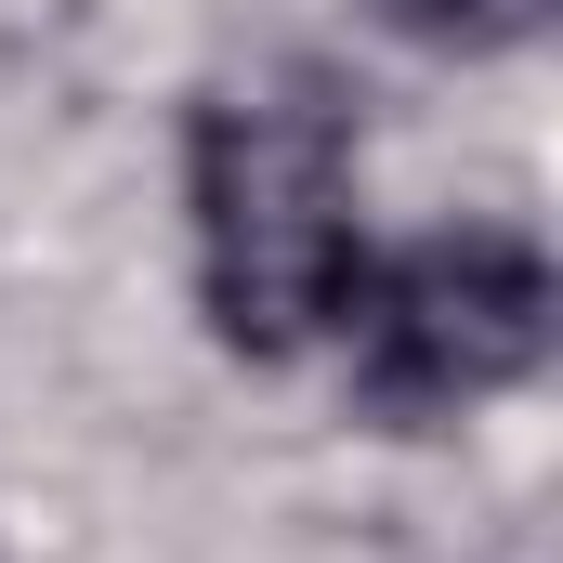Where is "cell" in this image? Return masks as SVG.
Returning a JSON list of instances; mask_svg holds the SVG:
<instances>
[{
	"instance_id": "obj_2",
	"label": "cell",
	"mask_w": 563,
	"mask_h": 563,
	"mask_svg": "<svg viewBox=\"0 0 563 563\" xmlns=\"http://www.w3.org/2000/svg\"><path fill=\"white\" fill-rule=\"evenodd\" d=\"M341 341H354L367 407H394V420L472 407V394H498V380H525V367L551 354V263H538V236H511V223L420 236V250H394V263L354 276Z\"/></svg>"
},
{
	"instance_id": "obj_3",
	"label": "cell",
	"mask_w": 563,
	"mask_h": 563,
	"mask_svg": "<svg viewBox=\"0 0 563 563\" xmlns=\"http://www.w3.org/2000/svg\"><path fill=\"white\" fill-rule=\"evenodd\" d=\"M380 26H407L420 53H511L551 26V0H380Z\"/></svg>"
},
{
	"instance_id": "obj_1",
	"label": "cell",
	"mask_w": 563,
	"mask_h": 563,
	"mask_svg": "<svg viewBox=\"0 0 563 563\" xmlns=\"http://www.w3.org/2000/svg\"><path fill=\"white\" fill-rule=\"evenodd\" d=\"M184 197H197V288L236 354H314L341 341V301L367 276L354 250V144L314 79H236L184 132Z\"/></svg>"
}]
</instances>
